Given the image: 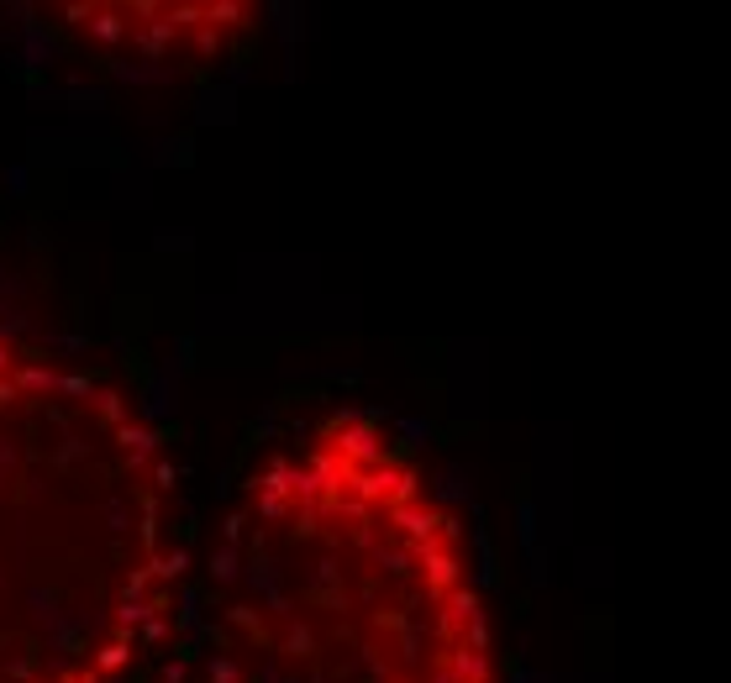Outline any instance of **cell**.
<instances>
[{"label":"cell","instance_id":"6da1fadb","mask_svg":"<svg viewBox=\"0 0 731 683\" xmlns=\"http://www.w3.org/2000/svg\"><path fill=\"white\" fill-rule=\"evenodd\" d=\"M206 683H500L463 515L390 426L327 410L221 515L200 589Z\"/></svg>","mask_w":731,"mask_h":683},{"label":"cell","instance_id":"7a4b0ae2","mask_svg":"<svg viewBox=\"0 0 731 683\" xmlns=\"http://www.w3.org/2000/svg\"><path fill=\"white\" fill-rule=\"evenodd\" d=\"M179 568V473L153 421L0 316V683H137Z\"/></svg>","mask_w":731,"mask_h":683}]
</instances>
